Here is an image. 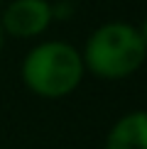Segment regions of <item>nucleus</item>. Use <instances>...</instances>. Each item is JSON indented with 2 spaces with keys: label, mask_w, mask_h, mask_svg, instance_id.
<instances>
[{
  "label": "nucleus",
  "mask_w": 147,
  "mask_h": 149,
  "mask_svg": "<svg viewBox=\"0 0 147 149\" xmlns=\"http://www.w3.org/2000/svg\"><path fill=\"white\" fill-rule=\"evenodd\" d=\"M86 76L81 49L66 39H42L24 52L20 61V81L32 95L61 100L78 91Z\"/></svg>",
  "instance_id": "nucleus-1"
},
{
  "label": "nucleus",
  "mask_w": 147,
  "mask_h": 149,
  "mask_svg": "<svg viewBox=\"0 0 147 149\" xmlns=\"http://www.w3.org/2000/svg\"><path fill=\"white\" fill-rule=\"evenodd\" d=\"M86 73L101 81H123L142 69L147 47L137 27L125 20L103 22L86 37L81 47Z\"/></svg>",
  "instance_id": "nucleus-2"
},
{
  "label": "nucleus",
  "mask_w": 147,
  "mask_h": 149,
  "mask_svg": "<svg viewBox=\"0 0 147 149\" xmlns=\"http://www.w3.org/2000/svg\"><path fill=\"white\" fill-rule=\"evenodd\" d=\"M52 22V0H8L0 10L3 32L12 39H39Z\"/></svg>",
  "instance_id": "nucleus-3"
},
{
  "label": "nucleus",
  "mask_w": 147,
  "mask_h": 149,
  "mask_svg": "<svg viewBox=\"0 0 147 149\" xmlns=\"http://www.w3.org/2000/svg\"><path fill=\"white\" fill-rule=\"evenodd\" d=\"M103 149H147V110H130L110 125Z\"/></svg>",
  "instance_id": "nucleus-4"
},
{
  "label": "nucleus",
  "mask_w": 147,
  "mask_h": 149,
  "mask_svg": "<svg viewBox=\"0 0 147 149\" xmlns=\"http://www.w3.org/2000/svg\"><path fill=\"white\" fill-rule=\"evenodd\" d=\"M137 32H140V37H142V42H145V47H147V15L142 17V22H140V27H137Z\"/></svg>",
  "instance_id": "nucleus-5"
},
{
  "label": "nucleus",
  "mask_w": 147,
  "mask_h": 149,
  "mask_svg": "<svg viewBox=\"0 0 147 149\" xmlns=\"http://www.w3.org/2000/svg\"><path fill=\"white\" fill-rule=\"evenodd\" d=\"M5 39H8V37H5V32H3V24H0V54H3V49H5Z\"/></svg>",
  "instance_id": "nucleus-6"
},
{
  "label": "nucleus",
  "mask_w": 147,
  "mask_h": 149,
  "mask_svg": "<svg viewBox=\"0 0 147 149\" xmlns=\"http://www.w3.org/2000/svg\"><path fill=\"white\" fill-rule=\"evenodd\" d=\"M61 3H81V0H61Z\"/></svg>",
  "instance_id": "nucleus-7"
},
{
  "label": "nucleus",
  "mask_w": 147,
  "mask_h": 149,
  "mask_svg": "<svg viewBox=\"0 0 147 149\" xmlns=\"http://www.w3.org/2000/svg\"><path fill=\"white\" fill-rule=\"evenodd\" d=\"M145 95H147V86H145Z\"/></svg>",
  "instance_id": "nucleus-8"
}]
</instances>
